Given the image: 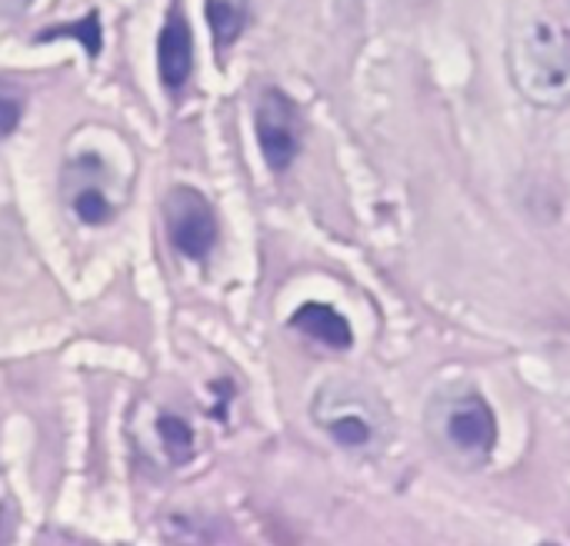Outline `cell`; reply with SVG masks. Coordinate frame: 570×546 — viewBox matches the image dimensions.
<instances>
[{
    "label": "cell",
    "mask_w": 570,
    "mask_h": 546,
    "mask_svg": "<svg viewBox=\"0 0 570 546\" xmlns=\"http://www.w3.org/2000/svg\"><path fill=\"white\" fill-rule=\"evenodd\" d=\"M428 440L458 470H481L498 447V417L471 384H454L428 404Z\"/></svg>",
    "instance_id": "obj_1"
},
{
    "label": "cell",
    "mask_w": 570,
    "mask_h": 546,
    "mask_svg": "<svg viewBox=\"0 0 570 546\" xmlns=\"http://www.w3.org/2000/svg\"><path fill=\"white\" fill-rule=\"evenodd\" d=\"M518 90L538 107L570 103V30L558 20H524L508 50Z\"/></svg>",
    "instance_id": "obj_2"
},
{
    "label": "cell",
    "mask_w": 570,
    "mask_h": 546,
    "mask_svg": "<svg viewBox=\"0 0 570 546\" xmlns=\"http://www.w3.org/2000/svg\"><path fill=\"white\" fill-rule=\"evenodd\" d=\"M164 224L170 244L190 257L204 260L217 244V217L210 200L194 187H170L164 197Z\"/></svg>",
    "instance_id": "obj_3"
},
{
    "label": "cell",
    "mask_w": 570,
    "mask_h": 546,
    "mask_svg": "<svg viewBox=\"0 0 570 546\" xmlns=\"http://www.w3.org/2000/svg\"><path fill=\"white\" fill-rule=\"evenodd\" d=\"M321 420L331 434L347 450H377L387 434V417L384 410L357 394H331L327 404L321 407Z\"/></svg>",
    "instance_id": "obj_4"
},
{
    "label": "cell",
    "mask_w": 570,
    "mask_h": 546,
    "mask_svg": "<svg viewBox=\"0 0 570 546\" xmlns=\"http://www.w3.org/2000/svg\"><path fill=\"white\" fill-rule=\"evenodd\" d=\"M257 143L271 170H287L301 150V120L287 93L267 90L257 103Z\"/></svg>",
    "instance_id": "obj_5"
},
{
    "label": "cell",
    "mask_w": 570,
    "mask_h": 546,
    "mask_svg": "<svg viewBox=\"0 0 570 546\" xmlns=\"http://www.w3.org/2000/svg\"><path fill=\"white\" fill-rule=\"evenodd\" d=\"M157 67H160V80L177 90L187 83L190 70H194V37H190V27L184 20V13L174 7L164 30H160V40H157Z\"/></svg>",
    "instance_id": "obj_6"
},
{
    "label": "cell",
    "mask_w": 570,
    "mask_h": 546,
    "mask_svg": "<svg viewBox=\"0 0 570 546\" xmlns=\"http://www.w3.org/2000/svg\"><path fill=\"white\" fill-rule=\"evenodd\" d=\"M291 324H294L301 334H307L311 340H321V344H327V347H334V350H344V347H351V340H354L351 324H347L334 307H327V304H304V307L294 314Z\"/></svg>",
    "instance_id": "obj_7"
},
{
    "label": "cell",
    "mask_w": 570,
    "mask_h": 546,
    "mask_svg": "<svg viewBox=\"0 0 570 546\" xmlns=\"http://www.w3.org/2000/svg\"><path fill=\"white\" fill-rule=\"evenodd\" d=\"M244 17H247V0H207V23L217 47H230L240 37Z\"/></svg>",
    "instance_id": "obj_8"
},
{
    "label": "cell",
    "mask_w": 570,
    "mask_h": 546,
    "mask_svg": "<svg viewBox=\"0 0 570 546\" xmlns=\"http://www.w3.org/2000/svg\"><path fill=\"white\" fill-rule=\"evenodd\" d=\"M60 37H70V40H80L83 50L90 57L100 53V17L97 10H90L83 20H73V23H63V27H50V30H40L37 40H60Z\"/></svg>",
    "instance_id": "obj_9"
},
{
    "label": "cell",
    "mask_w": 570,
    "mask_h": 546,
    "mask_svg": "<svg viewBox=\"0 0 570 546\" xmlns=\"http://www.w3.org/2000/svg\"><path fill=\"white\" fill-rule=\"evenodd\" d=\"M157 430H160V440H164L167 457H170V460H177V464H184V460L190 457V447H194V434H190V427H187L180 417L164 414V417L157 420Z\"/></svg>",
    "instance_id": "obj_10"
},
{
    "label": "cell",
    "mask_w": 570,
    "mask_h": 546,
    "mask_svg": "<svg viewBox=\"0 0 570 546\" xmlns=\"http://www.w3.org/2000/svg\"><path fill=\"white\" fill-rule=\"evenodd\" d=\"M20 117H23V93H20V87L10 83V80H0V140L10 137L20 127Z\"/></svg>",
    "instance_id": "obj_11"
},
{
    "label": "cell",
    "mask_w": 570,
    "mask_h": 546,
    "mask_svg": "<svg viewBox=\"0 0 570 546\" xmlns=\"http://www.w3.org/2000/svg\"><path fill=\"white\" fill-rule=\"evenodd\" d=\"M73 214H77L83 224L97 227V224H104V220L110 217V203H107V197H104L97 187H83V190L73 197Z\"/></svg>",
    "instance_id": "obj_12"
}]
</instances>
